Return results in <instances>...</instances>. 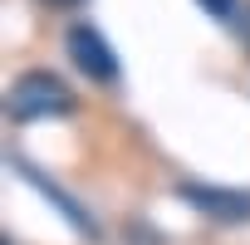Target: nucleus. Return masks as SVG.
<instances>
[{
    "label": "nucleus",
    "instance_id": "obj_1",
    "mask_svg": "<svg viewBox=\"0 0 250 245\" xmlns=\"http://www.w3.org/2000/svg\"><path fill=\"white\" fill-rule=\"evenodd\" d=\"M74 108H79L74 88L59 74H49V69L20 74L10 83V93H5V118L15 122V128H25V122H44V118H69Z\"/></svg>",
    "mask_w": 250,
    "mask_h": 245
},
{
    "label": "nucleus",
    "instance_id": "obj_2",
    "mask_svg": "<svg viewBox=\"0 0 250 245\" xmlns=\"http://www.w3.org/2000/svg\"><path fill=\"white\" fill-rule=\"evenodd\" d=\"M64 49H69V64L88 83H98V88H118L123 83V64H118V54H113V44H108V35L98 25H74L64 35Z\"/></svg>",
    "mask_w": 250,
    "mask_h": 245
},
{
    "label": "nucleus",
    "instance_id": "obj_3",
    "mask_svg": "<svg viewBox=\"0 0 250 245\" xmlns=\"http://www.w3.org/2000/svg\"><path fill=\"white\" fill-rule=\"evenodd\" d=\"M177 196L187 206H196L201 216L211 221H226V225H240L250 221V191L245 186H211V182H182Z\"/></svg>",
    "mask_w": 250,
    "mask_h": 245
},
{
    "label": "nucleus",
    "instance_id": "obj_4",
    "mask_svg": "<svg viewBox=\"0 0 250 245\" xmlns=\"http://www.w3.org/2000/svg\"><path fill=\"white\" fill-rule=\"evenodd\" d=\"M15 172H20V177H25L30 186H40V191H44V196L54 201V211H59V216H69V225H74V230H83V235H98L93 216H88V211H83V206H79V201H74L69 191H59V186H54V182H49L44 172H35V167H30L25 157H15Z\"/></svg>",
    "mask_w": 250,
    "mask_h": 245
},
{
    "label": "nucleus",
    "instance_id": "obj_5",
    "mask_svg": "<svg viewBox=\"0 0 250 245\" xmlns=\"http://www.w3.org/2000/svg\"><path fill=\"white\" fill-rule=\"evenodd\" d=\"M196 5L211 20H221V25H235V15H240V0H196Z\"/></svg>",
    "mask_w": 250,
    "mask_h": 245
},
{
    "label": "nucleus",
    "instance_id": "obj_6",
    "mask_svg": "<svg viewBox=\"0 0 250 245\" xmlns=\"http://www.w3.org/2000/svg\"><path fill=\"white\" fill-rule=\"evenodd\" d=\"M235 40H240V49L250 54V0L240 5V15H235Z\"/></svg>",
    "mask_w": 250,
    "mask_h": 245
},
{
    "label": "nucleus",
    "instance_id": "obj_7",
    "mask_svg": "<svg viewBox=\"0 0 250 245\" xmlns=\"http://www.w3.org/2000/svg\"><path fill=\"white\" fill-rule=\"evenodd\" d=\"M44 10H74V5H83V0H40Z\"/></svg>",
    "mask_w": 250,
    "mask_h": 245
},
{
    "label": "nucleus",
    "instance_id": "obj_8",
    "mask_svg": "<svg viewBox=\"0 0 250 245\" xmlns=\"http://www.w3.org/2000/svg\"><path fill=\"white\" fill-rule=\"evenodd\" d=\"M0 245H15V240H10V235H5V240H0Z\"/></svg>",
    "mask_w": 250,
    "mask_h": 245
}]
</instances>
